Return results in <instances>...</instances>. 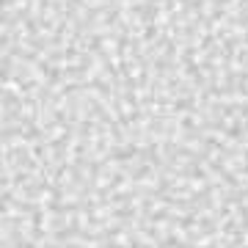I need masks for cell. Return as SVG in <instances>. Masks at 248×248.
Returning a JSON list of instances; mask_svg holds the SVG:
<instances>
[]
</instances>
